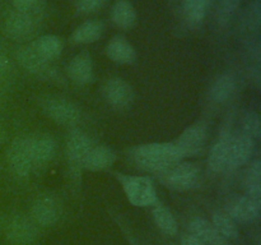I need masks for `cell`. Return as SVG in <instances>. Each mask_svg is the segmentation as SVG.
Returning <instances> with one entry per match:
<instances>
[{"label": "cell", "mask_w": 261, "mask_h": 245, "mask_svg": "<svg viewBox=\"0 0 261 245\" xmlns=\"http://www.w3.org/2000/svg\"><path fill=\"white\" fill-rule=\"evenodd\" d=\"M3 96H4V89H3V86H2V83H0V102H2V100H3Z\"/></svg>", "instance_id": "obj_38"}, {"label": "cell", "mask_w": 261, "mask_h": 245, "mask_svg": "<svg viewBox=\"0 0 261 245\" xmlns=\"http://www.w3.org/2000/svg\"><path fill=\"white\" fill-rule=\"evenodd\" d=\"M212 0H184L182 15L189 27H198L203 23Z\"/></svg>", "instance_id": "obj_25"}, {"label": "cell", "mask_w": 261, "mask_h": 245, "mask_svg": "<svg viewBox=\"0 0 261 245\" xmlns=\"http://www.w3.org/2000/svg\"><path fill=\"white\" fill-rule=\"evenodd\" d=\"M190 235L200 240L204 245H222L226 240L217 232L211 221L203 217H195L189 224Z\"/></svg>", "instance_id": "obj_22"}, {"label": "cell", "mask_w": 261, "mask_h": 245, "mask_svg": "<svg viewBox=\"0 0 261 245\" xmlns=\"http://www.w3.org/2000/svg\"><path fill=\"white\" fill-rule=\"evenodd\" d=\"M256 148V142L247 135L233 134L229 147L228 162H227V171H233L246 165L252 160V156Z\"/></svg>", "instance_id": "obj_10"}, {"label": "cell", "mask_w": 261, "mask_h": 245, "mask_svg": "<svg viewBox=\"0 0 261 245\" xmlns=\"http://www.w3.org/2000/svg\"><path fill=\"white\" fill-rule=\"evenodd\" d=\"M260 19H261V5L259 0H255L250 9V24L259 30L260 27Z\"/></svg>", "instance_id": "obj_32"}, {"label": "cell", "mask_w": 261, "mask_h": 245, "mask_svg": "<svg viewBox=\"0 0 261 245\" xmlns=\"http://www.w3.org/2000/svg\"><path fill=\"white\" fill-rule=\"evenodd\" d=\"M127 201L135 207H152L158 203L157 190L148 176L115 174Z\"/></svg>", "instance_id": "obj_4"}, {"label": "cell", "mask_w": 261, "mask_h": 245, "mask_svg": "<svg viewBox=\"0 0 261 245\" xmlns=\"http://www.w3.org/2000/svg\"><path fill=\"white\" fill-rule=\"evenodd\" d=\"M115 161H116V152L111 147L103 144L93 145L87 155L83 170L92 171V173L106 170L114 165Z\"/></svg>", "instance_id": "obj_18"}, {"label": "cell", "mask_w": 261, "mask_h": 245, "mask_svg": "<svg viewBox=\"0 0 261 245\" xmlns=\"http://www.w3.org/2000/svg\"><path fill=\"white\" fill-rule=\"evenodd\" d=\"M206 138H208L206 127L201 122H196V124L188 127L181 133L175 144L177 145L184 158L193 157L203 151L206 143Z\"/></svg>", "instance_id": "obj_9"}, {"label": "cell", "mask_w": 261, "mask_h": 245, "mask_svg": "<svg viewBox=\"0 0 261 245\" xmlns=\"http://www.w3.org/2000/svg\"><path fill=\"white\" fill-rule=\"evenodd\" d=\"M126 236H127V240H129V242H130V245H140V244H138V241L137 240L134 239V237L132 236V235H129L126 232Z\"/></svg>", "instance_id": "obj_36"}, {"label": "cell", "mask_w": 261, "mask_h": 245, "mask_svg": "<svg viewBox=\"0 0 261 245\" xmlns=\"http://www.w3.org/2000/svg\"><path fill=\"white\" fill-rule=\"evenodd\" d=\"M32 216L41 226H53L60 218V204L53 195H42L32 206Z\"/></svg>", "instance_id": "obj_15"}, {"label": "cell", "mask_w": 261, "mask_h": 245, "mask_svg": "<svg viewBox=\"0 0 261 245\" xmlns=\"http://www.w3.org/2000/svg\"><path fill=\"white\" fill-rule=\"evenodd\" d=\"M233 134L229 130H224L219 139L212 147L208 156L209 168L214 173H223L227 171V162H228L229 147Z\"/></svg>", "instance_id": "obj_17"}, {"label": "cell", "mask_w": 261, "mask_h": 245, "mask_svg": "<svg viewBox=\"0 0 261 245\" xmlns=\"http://www.w3.org/2000/svg\"><path fill=\"white\" fill-rule=\"evenodd\" d=\"M152 216L153 219H154V224L157 225V227L161 231L165 232L166 235H170V236L177 234V221H176L175 216H173L172 212L167 207H165L161 203H155L152 209Z\"/></svg>", "instance_id": "obj_26"}, {"label": "cell", "mask_w": 261, "mask_h": 245, "mask_svg": "<svg viewBox=\"0 0 261 245\" xmlns=\"http://www.w3.org/2000/svg\"><path fill=\"white\" fill-rule=\"evenodd\" d=\"M102 92L107 104L117 110L126 109L134 101V91L132 86L126 81L117 77L106 81Z\"/></svg>", "instance_id": "obj_12"}, {"label": "cell", "mask_w": 261, "mask_h": 245, "mask_svg": "<svg viewBox=\"0 0 261 245\" xmlns=\"http://www.w3.org/2000/svg\"><path fill=\"white\" fill-rule=\"evenodd\" d=\"M30 45L41 58L50 61V63L60 58L64 50L63 40L55 35L40 36L35 41H32Z\"/></svg>", "instance_id": "obj_21"}, {"label": "cell", "mask_w": 261, "mask_h": 245, "mask_svg": "<svg viewBox=\"0 0 261 245\" xmlns=\"http://www.w3.org/2000/svg\"><path fill=\"white\" fill-rule=\"evenodd\" d=\"M157 176L166 188L175 191H188L200 185L201 170L196 163L180 161L157 174Z\"/></svg>", "instance_id": "obj_3"}, {"label": "cell", "mask_w": 261, "mask_h": 245, "mask_svg": "<svg viewBox=\"0 0 261 245\" xmlns=\"http://www.w3.org/2000/svg\"><path fill=\"white\" fill-rule=\"evenodd\" d=\"M222 245H231V244H229V242H227V241H224Z\"/></svg>", "instance_id": "obj_39"}, {"label": "cell", "mask_w": 261, "mask_h": 245, "mask_svg": "<svg viewBox=\"0 0 261 245\" xmlns=\"http://www.w3.org/2000/svg\"><path fill=\"white\" fill-rule=\"evenodd\" d=\"M7 161L12 173L18 178H25L35 168L30 152V137H18L10 143Z\"/></svg>", "instance_id": "obj_7"}, {"label": "cell", "mask_w": 261, "mask_h": 245, "mask_svg": "<svg viewBox=\"0 0 261 245\" xmlns=\"http://www.w3.org/2000/svg\"><path fill=\"white\" fill-rule=\"evenodd\" d=\"M10 69H12V64H10L9 58L3 51H0V81L10 73Z\"/></svg>", "instance_id": "obj_33"}, {"label": "cell", "mask_w": 261, "mask_h": 245, "mask_svg": "<svg viewBox=\"0 0 261 245\" xmlns=\"http://www.w3.org/2000/svg\"><path fill=\"white\" fill-rule=\"evenodd\" d=\"M41 107L51 120L64 127H73L82 119L81 109L70 100L64 97H45L41 101Z\"/></svg>", "instance_id": "obj_6"}, {"label": "cell", "mask_w": 261, "mask_h": 245, "mask_svg": "<svg viewBox=\"0 0 261 245\" xmlns=\"http://www.w3.org/2000/svg\"><path fill=\"white\" fill-rule=\"evenodd\" d=\"M68 76L78 86H87L94 78L93 61L88 53H81L74 56L68 65Z\"/></svg>", "instance_id": "obj_16"}, {"label": "cell", "mask_w": 261, "mask_h": 245, "mask_svg": "<svg viewBox=\"0 0 261 245\" xmlns=\"http://www.w3.org/2000/svg\"><path fill=\"white\" fill-rule=\"evenodd\" d=\"M42 2L28 9L13 8L3 15L0 22L3 33L12 40H23L30 37L42 19Z\"/></svg>", "instance_id": "obj_2"}, {"label": "cell", "mask_w": 261, "mask_h": 245, "mask_svg": "<svg viewBox=\"0 0 261 245\" xmlns=\"http://www.w3.org/2000/svg\"><path fill=\"white\" fill-rule=\"evenodd\" d=\"M212 225L217 230L219 235L226 239H236L239 236V227H237L236 221L224 211L214 212L212 216Z\"/></svg>", "instance_id": "obj_27"}, {"label": "cell", "mask_w": 261, "mask_h": 245, "mask_svg": "<svg viewBox=\"0 0 261 245\" xmlns=\"http://www.w3.org/2000/svg\"><path fill=\"white\" fill-rule=\"evenodd\" d=\"M242 134L247 135L255 142L261 137V119L256 111H250L242 119Z\"/></svg>", "instance_id": "obj_29"}, {"label": "cell", "mask_w": 261, "mask_h": 245, "mask_svg": "<svg viewBox=\"0 0 261 245\" xmlns=\"http://www.w3.org/2000/svg\"><path fill=\"white\" fill-rule=\"evenodd\" d=\"M111 19L116 27L129 30L137 23V10L130 0H117L111 8Z\"/></svg>", "instance_id": "obj_24"}, {"label": "cell", "mask_w": 261, "mask_h": 245, "mask_svg": "<svg viewBox=\"0 0 261 245\" xmlns=\"http://www.w3.org/2000/svg\"><path fill=\"white\" fill-rule=\"evenodd\" d=\"M181 245H204V244L200 241V240L196 239L195 236H193V235L189 234V235H186L185 237H184Z\"/></svg>", "instance_id": "obj_35"}, {"label": "cell", "mask_w": 261, "mask_h": 245, "mask_svg": "<svg viewBox=\"0 0 261 245\" xmlns=\"http://www.w3.org/2000/svg\"><path fill=\"white\" fill-rule=\"evenodd\" d=\"M236 87L237 79L233 73H231V71L222 73L214 79L213 84L209 89V97L214 104H224L234 93Z\"/></svg>", "instance_id": "obj_20"}, {"label": "cell", "mask_w": 261, "mask_h": 245, "mask_svg": "<svg viewBox=\"0 0 261 245\" xmlns=\"http://www.w3.org/2000/svg\"><path fill=\"white\" fill-rule=\"evenodd\" d=\"M106 55L114 63L120 65H130L137 59L134 46L122 36H115L106 46Z\"/></svg>", "instance_id": "obj_19"}, {"label": "cell", "mask_w": 261, "mask_h": 245, "mask_svg": "<svg viewBox=\"0 0 261 245\" xmlns=\"http://www.w3.org/2000/svg\"><path fill=\"white\" fill-rule=\"evenodd\" d=\"M4 140H5V133H4V130H3L2 128H0V145H2L3 143H4Z\"/></svg>", "instance_id": "obj_37"}, {"label": "cell", "mask_w": 261, "mask_h": 245, "mask_svg": "<svg viewBox=\"0 0 261 245\" xmlns=\"http://www.w3.org/2000/svg\"><path fill=\"white\" fill-rule=\"evenodd\" d=\"M37 232L35 222L22 214L12 217L5 227V236L8 241L14 245L31 244L37 237Z\"/></svg>", "instance_id": "obj_13"}, {"label": "cell", "mask_w": 261, "mask_h": 245, "mask_svg": "<svg viewBox=\"0 0 261 245\" xmlns=\"http://www.w3.org/2000/svg\"><path fill=\"white\" fill-rule=\"evenodd\" d=\"M245 186L247 195L261 201V161L259 158L250 161L245 178Z\"/></svg>", "instance_id": "obj_28"}, {"label": "cell", "mask_w": 261, "mask_h": 245, "mask_svg": "<svg viewBox=\"0 0 261 245\" xmlns=\"http://www.w3.org/2000/svg\"><path fill=\"white\" fill-rule=\"evenodd\" d=\"M58 144L50 134L30 135V152L35 167L47 165L55 157Z\"/></svg>", "instance_id": "obj_14"}, {"label": "cell", "mask_w": 261, "mask_h": 245, "mask_svg": "<svg viewBox=\"0 0 261 245\" xmlns=\"http://www.w3.org/2000/svg\"><path fill=\"white\" fill-rule=\"evenodd\" d=\"M92 147L93 142L83 130L73 129L69 133L66 139V157H68L70 175L75 181L81 180L84 161Z\"/></svg>", "instance_id": "obj_5"}, {"label": "cell", "mask_w": 261, "mask_h": 245, "mask_svg": "<svg viewBox=\"0 0 261 245\" xmlns=\"http://www.w3.org/2000/svg\"><path fill=\"white\" fill-rule=\"evenodd\" d=\"M12 2L17 9H28V8H32L41 3V0H12Z\"/></svg>", "instance_id": "obj_34"}, {"label": "cell", "mask_w": 261, "mask_h": 245, "mask_svg": "<svg viewBox=\"0 0 261 245\" xmlns=\"http://www.w3.org/2000/svg\"><path fill=\"white\" fill-rule=\"evenodd\" d=\"M241 0H218V22L226 24L234 14Z\"/></svg>", "instance_id": "obj_30"}, {"label": "cell", "mask_w": 261, "mask_h": 245, "mask_svg": "<svg viewBox=\"0 0 261 245\" xmlns=\"http://www.w3.org/2000/svg\"><path fill=\"white\" fill-rule=\"evenodd\" d=\"M261 201L254 199L247 194L232 198L226 204V213L231 216L236 222H252L260 216Z\"/></svg>", "instance_id": "obj_11"}, {"label": "cell", "mask_w": 261, "mask_h": 245, "mask_svg": "<svg viewBox=\"0 0 261 245\" xmlns=\"http://www.w3.org/2000/svg\"><path fill=\"white\" fill-rule=\"evenodd\" d=\"M17 59L18 61H19L20 65H22L25 70L30 71L33 76L38 77V78L51 81V79H56L59 77V73L51 66L50 61L41 58V56L31 47L30 43L23 46V47H20L19 50H18Z\"/></svg>", "instance_id": "obj_8"}, {"label": "cell", "mask_w": 261, "mask_h": 245, "mask_svg": "<svg viewBox=\"0 0 261 245\" xmlns=\"http://www.w3.org/2000/svg\"><path fill=\"white\" fill-rule=\"evenodd\" d=\"M130 158L138 168L160 174L184 160L175 142L145 143L130 151Z\"/></svg>", "instance_id": "obj_1"}, {"label": "cell", "mask_w": 261, "mask_h": 245, "mask_svg": "<svg viewBox=\"0 0 261 245\" xmlns=\"http://www.w3.org/2000/svg\"><path fill=\"white\" fill-rule=\"evenodd\" d=\"M106 0H75V9L81 14L94 13L103 7Z\"/></svg>", "instance_id": "obj_31"}, {"label": "cell", "mask_w": 261, "mask_h": 245, "mask_svg": "<svg viewBox=\"0 0 261 245\" xmlns=\"http://www.w3.org/2000/svg\"><path fill=\"white\" fill-rule=\"evenodd\" d=\"M105 31V24L102 20L89 19L81 23L71 33V41L79 45L93 43L102 37Z\"/></svg>", "instance_id": "obj_23"}]
</instances>
